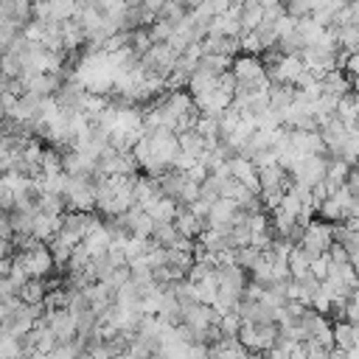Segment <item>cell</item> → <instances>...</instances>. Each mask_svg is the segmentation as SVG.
<instances>
[{"label": "cell", "instance_id": "21", "mask_svg": "<svg viewBox=\"0 0 359 359\" xmlns=\"http://www.w3.org/2000/svg\"><path fill=\"white\" fill-rule=\"evenodd\" d=\"M146 213L151 216V222H154V224H160V222H174L177 199H171V196H160L154 205H149V208H146Z\"/></svg>", "mask_w": 359, "mask_h": 359}, {"label": "cell", "instance_id": "23", "mask_svg": "<svg viewBox=\"0 0 359 359\" xmlns=\"http://www.w3.org/2000/svg\"><path fill=\"white\" fill-rule=\"evenodd\" d=\"M149 238H151L154 244H160V247H174L177 238H180V233H177L174 222H160V224H154V230H151Z\"/></svg>", "mask_w": 359, "mask_h": 359}, {"label": "cell", "instance_id": "3", "mask_svg": "<svg viewBox=\"0 0 359 359\" xmlns=\"http://www.w3.org/2000/svg\"><path fill=\"white\" fill-rule=\"evenodd\" d=\"M17 258H20V264L25 266V272H28V278H48V275H53L56 272V264H53V255H50V250H48V244H36V247H31V250H25V252H14Z\"/></svg>", "mask_w": 359, "mask_h": 359}, {"label": "cell", "instance_id": "36", "mask_svg": "<svg viewBox=\"0 0 359 359\" xmlns=\"http://www.w3.org/2000/svg\"><path fill=\"white\" fill-rule=\"evenodd\" d=\"M216 325H219L222 337H236V331H238V325H241V317H238L236 311H224Z\"/></svg>", "mask_w": 359, "mask_h": 359}, {"label": "cell", "instance_id": "9", "mask_svg": "<svg viewBox=\"0 0 359 359\" xmlns=\"http://www.w3.org/2000/svg\"><path fill=\"white\" fill-rule=\"evenodd\" d=\"M174 227H177V233H180L182 238L196 241V236L205 230V219L194 216V213H191L185 205H177V213H174Z\"/></svg>", "mask_w": 359, "mask_h": 359}, {"label": "cell", "instance_id": "31", "mask_svg": "<svg viewBox=\"0 0 359 359\" xmlns=\"http://www.w3.org/2000/svg\"><path fill=\"white\" fill-rule=\"evenodd\" d=\"M261 258V250H255L252 244H244V247H233V264H238L241 269H250L255 261Z\"/></svg>", "mask_w": 359, "mask_h": 359}, {"label": "cell", "instance_id": "39", "mask_svg": "<svg viewBox=\"0 0 359 359\" xmlns=\"http://www.w3.org/2000/svg\"><path fill=\"white\" fill-rule=\"evenodd\" d=\"M309 275H314L317 280H323V278L328 275V255H325V252L317 255V258H311V264H309Z\"/></svg>", "mask_w": 359, "mask_h": 359}, {"label": "cell", "instance_id": "20", "mask_svg": "<svg viewBox=\"0 0 359 359\" xmlns=\"http://www.w3.org/2000/svg\"><path fill=\"white\" fill-rule=\"evenodd\" d=\"M230 65H233V56H227V53H202V56L196 59V67H199V70H208V73H213V76L230 70Z\"/></svg>", "mask_w": 359, "mask_h": 359}, {"label": "cell", "instance_id": "41", "mask_svg": "<svg viewBox=\"0 0 359 359\" xmlns=\"http://www.w3.org/2000/svg\"><path fill=\"white\" fill-rule=\"evenodd\" d=\"M165 0H140V6H143V11H149L151 17H157V11H160V6H163Z\"/></svg>", "mask_w": 359, "mask_h": 359}, {"label": "cell", "instance_id": "13", "mask_svg": "<svg viewBox=\"0 0 359 359\" xmlns=\"http://www.w3.org/2000/svg\"><path fill=\"white\" fill-rule=\"evenodd\" d=\"M236 11H238V25H241V31H252V28L264 20V6H261L258 0H241V3L236 6Z\"/></svg>", "mask_w": 359, "mask_h": 359}, {"label": "cell", "instance_id": "12", "mask_svg": "<svg viewBox=\"0 0 359 359\" xmlns=\"http://www.w3.org/2000/svg\"><path fill=\"white\" fill-rule=\"evenodd\" d=\"M59 36H62V48H65V53H73L76 48L84 45V31H81V25H79L73 17L59 22Z\"/></svg>", "mask_w": 359, "mask_h": 359}, {"label": "cell", "instance_id": "43", "mask_svg": "<svg viewBox=\"0 0 359 359\" xmlns=\"http://www.w3.org/2000/svg\"><path fill=\"white\" fill-rule=\"evenodd\" d=\"M11 252H14V244L6 241V238H0V258H3V255H11Z\"/></svg>", "mask_w": 359, "mask_h": 359}, {"label": "cell", "instance_id": "32", "mask_svg": "<svg viewBox=\"0 0 359 359\" xmlns=\"http://www.w3.org/2000/svg\"><path fill=\"white\" fill-rule=\"evenodd\" d=\"M90 264V252H87V247L79 241V244H73V250H70V255H67V272H81L84 266Z\"/></svg>", "mask_w": 359, "mask_h": 359}, {"label": "cell", "instance_id": "11", "mask_svg": "<svg viewBox=\"0 0 359 359\" xmlns=\"http://www.w3.org/2000/svg\"><path fill=\"white\" fill-rule=\"evenodd\" d=\"M62 227V216H50V213H34V224H31V236L42 244H48Z\"/></svg>", "mask_w": 359, "mask_h": 359}, {"label": "cell", "instance_id": "1", "mask_svg": "<svg viewBox=\"0 0 359 359\" xmlns=\"http://www.w3.org/2000/svg\"><path fill=\"white\" fill-rule=\"evenodd\" d=\"M62 199H65V208H67V210H95L93 177H67V174H65Z\"/></svg>", "mask_w": 359, "mask_h": 359}, {"label": "cell", "instance_id": "27", "mask_svg": "<svg viewBox=\"0 0 359 359\" xmlns=\"http://www.w3.org/2000/svg\"><path fill=\"white\" fill-rule=\"evenodd\" d=\"M39 171H42V174H62V151H59V149H53V146L42 149Z\"/></svg>", "mask_w": 359, "mask_h": 359}, {"label": "cell", "instance_id": "25", "mask_svg": "<svg viewBox=\"0 0 359 359\" xmlns=\"http://www.w3.org/2000/svg\"><path fill=\"white\" fill-rule=\"evenodd\" d=\"M213 297H216V278H213V272H210V275H205L202 280H196V283H194V300H196V303L210 306V303H213Z\"/></svg>", "mask_w": 359, "mask_h": 359}, {"label": "cell", "instance_id": "37", "mask_svg": "<svg viewBox=\"0 0 359 359\" xmlns=\"http://www.w3.org/2000/svg\"><path fill=\"white\" fill-rule=\"evenodd\" d=\"M196 196H199V182H194V180L185 177V182H182V188L177 194V205H191Z\"/></svg>", "mask_w": 359, "mask_h": 359}, {"label": "cell", "instance_id": "33", "mask_svg": "<svg viewBox=\"0 0 359 359\" xmlns=\"http://www.w3.org/2000/svg\"><path fill=\"white\" fill-rule=\"evenodd\" d=\"M146 31H149V39H151V42H165V39L171 36L174 25H171L168 20H163V17H154V20L146 25Z\"/></svg>", "mask_w": 359, "mask_h": 359}, {"label": "cell", "instance_id": "46", "mask_svg": "<svg viewBox=\"0 0 359 359\" xmlns=\"http://www.w3.org/2000/svg\"><path fill=\"white\" fill-rule=\"evenodd\" d=\"M0 22H3V17H0Z\"/></svg>", "mask_w": 359, "mask_h": 359}, {"label": "cell", "instance_id": "28", "mask_svg": "<svg viewBox=\"0 0 359 359\" xmlns=\"http://www.w3.org/2000/svg\"><path fill=\"white\" fill-rule=\"evenodd\" d=\"M165 264L188 272V266L194 264V255H191V250H182V247H165Z\"/></svg>", "mask_w": 359, "mask_h": 359}, {"label": "cell", "instance_id": "7", "mask_svg": "<svg viewBox=\"0 0 359 359\" xmlns=\"http://www.w3.org/2000/svg\"><path fill=\"white\" fill-rule=\"evenodd\" d=\"M230 73L236 76V81H269L261 56H252V53H236Z\"/></svg>", "mask_w": 359, "mask_h": 359}, {"label": "cell", "instance_id": "19", "mask_svg": "<svg viewBox=\"0 0 359 359\" xmlns=\"http://www.w3.org/2000/svg\"><path fill=\"white\" fill-rule=\"evenodd\" d=\"M309 264H311V255H309L303 247L292 244V250H289V255H286L289 275H292V278H303V275H309Z\"/></svg>", "mask_w": 359, "mask_h": 359}, {"label": "cell", "instance_id": "22", "mask_svg": "<svg viewBox=\"0 0 359 359\" xmlns=\"http://www.w3.org/2000/svg\"><path fill=\"white\" fill-rule=\"evenodd\" d=\"M177 143H180V151H185V154H191V157H196V160H199V154L205 151V137H202L196 129L180 132V135H177Z\"/></svg>", "mask_w": 359, "mask_h": 359}, {"label": "cell", "instance_id": "8", "mask_svg": "<svg viewBox=\"0 0 359 359\" xmlns=\"http://www.w3.org/2000/svg\"><path fill=\"white\" fill-rule=\"evenodd\" d=\"M289 146L297 154H328L320 132H306V129H289Z\"/></svg>", "mask_w": 359, "mask_h": 359}, {"label": "cell", "instance_id": "26", "mask_svg": "<svg viewBox=\"0 0 359 359\" xmlns=\"http://www.w3.org/2000/svg\"><path fill=\"white\" fill-rule=\"evenodd\" d=\"M278 339V325L275 323H255V345L258 351H269Z\"/></svg>", "mask_w": 359, "mask_h": 359}, {"label": "cell", "instance_id": "42", "mask_svg": "<svg viewBox=\"0 0 359 359\" xmlns=\"http://www.w3.org/2000/svg\"><path fill=\"white\" fill-rule=\"evenodd\" d=\"M8 269H11V255H3V258H0V278H6Z\"/></svg>", "mask_w": 359, "mask_h": 359}, {"label": "cell", "instance_id": "44", "mask_svg": "<svg viewBox=\"0 0 359 359\" xmlns=\"http://www.w3.org/2000/svg\"><path fill=\"white\" fill-rule=\"evenodd\" d=\"M180 3H182V6H185V8H188V11H191V8H194V6H199V3H202V0H180Z\"/></svg>", "mask_w": 359, "mask_h": 359}, {"label": "cell", "instance_id": "15", "mask_svg": "<svg viewBox=\"0 0 359 359\" xmlns=\"http://www.w3.org/2000/svg\"><path fill=\"white\" fill-rule=\"evenodd\" d=\"M356 90H348L345 95H339L337 98V109H334V115L348 126V129H353L356 126Z\"/></svg>", "mask_w": 359, "mask_h": 359}, {"label": "cell", "instance_id": "30", "mask_svg": "<svg viewBox=\"0 0 359 359\" xmlns=\"http://www.w3.org/2000/svg\"><path fill=\"white\" fill-rule=\"evenodd\" d=\"M149 244H151V238H140V236H132V233H129V238H126L123 247H121L123 255H126V264L135 261V258H140V255L149 250Z\"/></svg>", "mask_w": 359, "mask_h": 359}, {"label": "cell", "instance_id": "17", "mask_svg": "<svg viewBox=\"0 0 359 359\" xmlns=\"http://www.w3.org/2000/svg\"><path fill=\"white\" fill-rule=\"evenodd\" d=\"M331 337H334V348L345 351V348H353V345H356L359 331H356V325H351V323H345V320H334V323H331Z\"/></svg>", "mask_w": 359, "mask_h": 359}, {"label": "cell", "instance_id": "14", "mask_svg": "<svg viewBox=\"0 0 359 359\" xmlns=\"http://www.w3.org/2000/svg\"><path fill=\"white\" fill-rule=\"evenodd\" d=\"M81 244L87 247V252H90V258H95V255H104L107 250H109V230L104 227V219H101V224L98 227H93L84 238H81Z\"/></svg>", "mask_w": 359, "mask_h": 359}, {"label": "cell", "instance_id": "2", "mask_svg": "<svg viewBox=\"0 0 359 359\" xmlns=\"http://www.w3.org/2000/svg\"><path fill=\"white\" fill-rule=\"evenodd\" d=\"M331 244H334V238H331V224H328V222H323V219H311V222L303 227L300 241H297V247H303L311 258L323 255Z\"/></svg>", "mask_w": 359, "mask_h": 359}, {"label": "cell", "instance_id": "35", "mask_svg": "<svg viewBox=\"0 0 359 359\" xmlns=\"http://www.w3.org/2000/svg\"><path fill=\"white\" fill-rule=\"evenodd\" d=\"M351 168H353V165H348L342 157H328V160H325V177H331V180H337V182H345V177H348Z\"/></svg>", "mask_w": 359, "mask_h": 359}, {"label": "cell", "instance_id": "40", "mask_svg": "<svg viewBox=\"0 0 359 359\" xmlns=\"http://www.w3.org/2000/svg\"><path fill=\"white\" fill-rule=\"evenodd\" d=\"M182 174H185L188 180H194V182H202V180L208 177V168H205V165H202V163L196 160V163H194V165H191L188 171H182Z\"/></svg>", "mask_w": 359, "mask_h": 359}, {"label": "cell", "instance_id": "16", "mask_svg": "<svg viewBox=\"0 0 359 359\" xmlns=\"http://www.w3.org/2000/svg\"><path fill=\"white\" fill-rule=\"evenodd\" d=\"M17 297H20V303H25V306H42V300H45V280H42V278H28V280L17 289Z\"/></svg>", "mask_w": 359, "mask_h": 359}, {"label": "cell", "instance_id": "5", "mask_svg": "<svg viewBox=\"0 0 359 359\" xmlns=\"http://www.w3.org/2000/svg\"><path fill=\"white\" fill-rule=\"evenodd\" d=\"M325 160H328V154H300L294 160V165L289 168V177L297 182L314 185L325 177Z\"/></svg>", "mask_w": 359, "mask_h": 359}, {"label": "cell", "instance_id": "24", "mask_svg": "<svg viewBox=\"0 0 359 359\" xmlns=\"http://www.w3.org/2000/svg\"><path fill=\"white\" fill-rule=\"evenodd\" d=\"M36 210L39 213H50V216H62L67 208H65L62 194H39L36 196Z\"/></svg>", "mask_w": 359, "mask_h": 359}, {"label": "cell", "instance_id": "4", "mask_svg": "<svg viewBox=\"0 0 359 359\" xmlns=\"http://www.w3.org/2000/svg\"><path fill=\"white\" fill-rule=\"evenodd\" d=\"M76 0H31V17L39 22H62L76 14Z\"/></svg>", "mask_w": 359, "mask_h": 359}, {"label": "cell", "instance_id": "18", "mask_svg": "<svg viewBox=\"0 0 359 359\" xmlns=\"http://www.w3.org/2000/svg\"><path fill=\"white\" fill-rule=\"evenodd\" d=\"M188 95L191 98H199V95H205V93H210L213 87H216V76L213 73H208V70H194L191 76H188Z\"/></svg>", "mask_w": 359, "mask_h": 359}, {"label": "cell", "instance_id": "6", "mask_svg": "<svg viewBox=\"0 0 359 359\" xmlns=\"http://www.w3.org/2000/svg\"><path fill=\"white\" fill-rule=\"evenodd\" d=\"M36 323H45L53 331L56 342H70L76 334V314L67 309H45V317H39Z\"/></svg>", "mask_w": 359, "mask_h": 359}, {"label": "cell", "instance_id": "34", "mask_svg": "<svg viewBox=\"0 0 359 359\" xmlns=\"http://www.w3.org/2000/svg\"><path fill=\"white\" fill-rule=\"evenodd\" d=\"M188 14V8L180 3V0H165L163 6H160V11H157V17H163V20H168L171 25H177L182 17Z\"/></svg>", "mask_w": 359, "mask_h": 359}, {"label": "cell", "instance_id": "45", "mask_svg": "<svg viewBox=\"0 0 359 359\" xmlns=\"http://www.w3.org/2000/svg\"><path fill=\"white\" fill-rule=\"evenodd\" d=\"M76 359H93V356H90V353H87V351H81V353H79V356H76Z\"/></svg>", "mask_w": 359, "mask_h": 359}, {"label": "cell", "instance_id": "38", "mask_svg": "<svg viewBox=\"0 0 359 359\" xmlns=\"http://www.w3.org/2000/svg\"><path fill=\"white\" fill-rule=\"evenodd\" d=\"M129 278H132V275H129V266L123 264V266H112V272L104 278V283H107V286L115 292V289H118V286H123Z\"/></svg>", "mask_w": 359, "mask_h": 359}, {"label": "cell", "instance_id": "10", "mask_svg": "<svg viewBox=\"0 0 359 359\" xmlns=\"http://www.w3.org/2000/svg\"><path fill=\"white\" fill-rule=\"evenodd\" d=\"M356 87V81H351L342 70H328V73H323L320 76V93H325V95H334V98H339V95H345L348 90H353Z\"/></svg>", "mask_w": 359, "mask_h": 359}, {"label": "cell", "instance_id": "29", "mask_svg": "<svg viewBox=\"0 0 359 359\" xmlns=\"http://www.w3.org/2000/svg\"><path fill=\"white\" fill-rule=\"evenodd\" d=\"M252 34H255V42H258L261 53H264V50H272L275 42H278V34H275L272 22H258V25L252 28Z\"/></svg>", "mask_w": 359, "mask_h": 359}]
</instances>
